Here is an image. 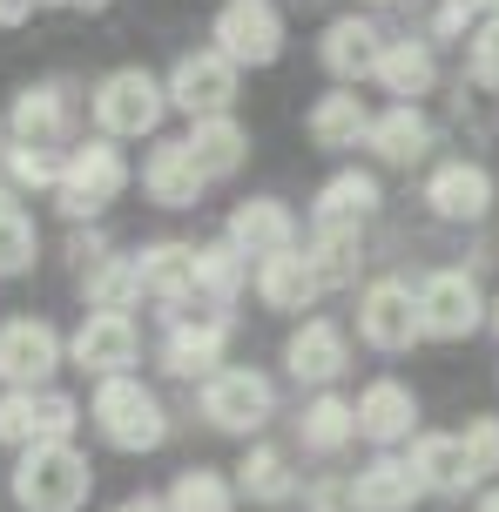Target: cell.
<instances>
[{
	"mask_svg": "<svg viewBox=\"0 0 499 512\" xmlns=\"http://www.w3.org/2000/svg\"><path fill=\"white\" fill-rule=\"evenodd\" d=\"M371 209H378V176H365V169H344V176H331L324 189H317L311 230H317V236H351V230L371 216Z\"/></svg>",
	"mask_w": 499,
	"mask_h": 512,
	"instance_id": "e0dca14e",
	"label": "cell"
},
{
	"mask_svg": "<svg viewBox=\"0 0 499 512\" xmlns=\"http://www.w3.org/2000/svg\"><path fill=\"white\" fill-rule=\"evenodd\" d=\"M479 7H486V21H499V0H473V14H479Z\"/></svg>",
	"mask_w": 499,
	"mask_h": 512,
	"instance_id": "bcb514c9",
	"label": "cell"
},
{
	"mask_svg": "<svg viewBox=\"0 0 499 512\" xmlns=\"http://www.w3.org/2000/svg\"><path fill=\"white\" fill-rule=\"evenodd\" d=\"M473 512H499V486H493V492H479V506H473Z\"/></svg>",
	"mask_w": 499,
	"mask_h": 512,
	"instance_id": "f6af8a7d",
	"label": "cell"
},
{
	"mask_svg": "<svg viewBox=\"0 0 499 512\" xmlns=\"http://www.w3.org/2000/svg\"><path fill=\"white\" fill-rule=\"evenodd\" d=\"M135 277H142V297L156 304H189L196 297V243H149L135 256Z\"/></svg>",
	"mask_w": 499,
	"mask_h": 512,
	"instance_id": "7402d4cb",
	"label": "cell"
},
{
	"mask_svg": "<svg viewBox=\"0 0 499 512\" xmlns=\"http://www.w3.org/2000/svg\"><path fill=\"white\" fill-rule=\"evenodd\" d=\"M412 472H419L425 492H439V499H459V492H473V459H466V445H459V432H425L419 445H412Z\"/></svg>",
	"mask_w": 499,
	"mask_h": 512,
	"instance_id": "d4e9b609",
	"label": "cell"
},
{
	"mask_svg": "<svg viewBox=\"0 0 499 512\" xmlns=\"http://www.w3.org/2000/svg\"><path fill=\"white\" fill-rule=\"evenodd\" d=\"M358 438H371V445H398V438H412V418H419V398H412V384L398 378H378L358 391Z\"/></svg>",
	"mask_w": 499,
	"mask_h": 512,
	"instance_id": "d6986e66",
	"label": "cell"
},
{
	"mask_svg": "<svg viewBox=\"0 0 499 512\" xmlns=\"http://www.w3.org/2000/svg\"><path fill=\"white\" fill-rule=\"evenodd\" d=\"M68 128H75V95H68V81H27L14 108H7V135L27 142V149H54L68 142Z\"/></svg>",
	"mask_w": 499,
	"mask_h": 512,
	"instance_id": "4fadbf2b",
	"label": "cell"
},
{
	"mask_svg": "<svg viewBox=\"0 0 499 512\" xmlns=\"http://www.w3.org/2000/svg\"><path fill=\"white\" fill-rule=\"evenodd\" d=\"M0 176L14 189H54L61 182V155L54 149H27V142H7L0 149Z\"/></svg>",
	"mask_w": 499,
	"mask_h": 512,
	"instance_id": "d590c367",
	"label": "cell"
},
{
	"mask_svg": "<svg viewBox=\"0 0 499 512\" xmlns=\"http://www.w3.org/2000/svg\"><path fill=\"white\" fill-rule=\"evenodd\" d=\"M223 344H230L223 317H176L169 337H162V371H176V378H216Z\"/></svg>",
	"mask_w": 499,
	"mask_h": 512,
	"instance_id": "9a60e30c",
	"label": "cell"
},
{
	"mask_svg": "<svg viewBox=\"0 0 499 512\" xmlns=\"http://www.w3.org/2000/svg\"><path fill=\"white\" fill-rule=\"evenodd\" d=\"M34 7H41V0H0V27H21Z\"/></svg>",
	"mask_w": 499,
	"mask_h": 512,
	"instance_id": "60d3db41",
	"label": "cell"
},
{
	"mask_svg": "<svg viewBox=\"0 0 499 512\" xmlns=\"http://www.w3.org/2000/svg\"><path fill=\"white\" fill-rule=\"evenodd\" d=\"M257 297L270 310H311L317 297H324V283H317L304 250H284V256H263L257 263Z\"/></svg>",
	"mask_w": 499,
	"mask_h": 512,
	"instance_id": "484cf974",
	"label": "cell"
},
{
	"mask_svg": "<svg viewBox=\"0 0 499 512\" xmlns=\"http://www.w3.org/2000/svg\"><path fill=\"white\" fill-rule=\"evenodd\" d=\"M81 425V405L68 391H0V445H68Z\"/></svg>",
	"mask_w": 499,
	"mask_h": 512,
	"instance_id": "8992f818",
	"label": "cell"
},
{
	"mask_svg": "<svg viewBox=\"0 0 499 512\" xmlns=\"http://www.w3.org/2000/svg\"><path fill=\"white\" fill-rule=\"evenodd\" d=\"M371 7H385V0H371Z\"/></svg>",
	"mask_w": 499,
	"mask_h": 512,
	"instance_id": "c3c4849f",
	"label": "cell"
},
{
	"mask_svg": "<svg viewBox=\"0 0 499 512\" xmlns=\"http://www.w3.org/2000/svg\"><path fill=\"white\" fill-rule=\"evenodd\" d=\"M419 324L425 337H473L486 324V297H479V283L466 270H432L419 283Z\"/></svg>",
	"mask_w": 499,
	"mask_h": 512,
	"instance_id": "7c38bea8",
	"label": "cell"
},
{
	"mask_svg": "<svg viewBox=\"0 0 499 512\" xmlns=\"http://www.w3.org/2000/svg\"><path fill=\"white\" fill-rule=\"evenodd\" d=\"M243 270H250V256H237L230 243H203L196 250V297L210 310H223L243 290Z\"/></svg>",
	"mask_w": 499,
	"mask_h": 512,
	"instance_id": "d6a6232c",
	"label": "cell"
},
{
	"mask_svg": "<svg viewBox=\"0 0 499 512\" xmlns=\"http://www.w3.org/2000/svg\"><path fill=\"white\" fill-rule=\"evenodd\" d=\"M358 337H365L371 351H412L425 337L419 324V290L412 283H371L365 297H358Z\"/></svg>",
	"mask_w": 499,
	"mask_h": 512,
	"instance_id": "8fae6325",
	"label": "cell"
},
{
	"mask_svg": "<svg viewBox=\"0 0 499 512\" xmlns=\"http://www.w3.org/2000/svg\"><path fill=\"white\" fill-rule=\"evenodd\" d=\"M61 7H75V14H102L108 0H61Z\"/></svg>",
	"mask_w": 499,
	"mask_h": 512,
	"instance_id": "ee69618b",
	"label": "cell"
},
{
	"mask_svg": "<svg viewBox=\"0 0 499 512\" xmlns=\"http://www.w3.org/2000/svg\"><path fill=\"white\" fill-rule=\"evenodd\" d=\"M61 358H68V344L48 317H7L0 324V384L7 391H48Z\"/></svg>",
	"mask_w": 499,
	"mask_h": 512,
	"instance_id": "52a82bcc",
	"label": "cell"
},
{
	"mask_svg": "<svg viewBox=\"0 0 499 512\" xmlns=\"http://www.w3.org/2000/svg\"><path fill=\"white\" fill-rule=\"evenodd\" d=\"M486 324H499V297H493V304H486Z\"/></svg>",
	"mask_w": 499,
	"mask_h": 512,
	"instance_id": "7dc6e473",
	"label": "cell"
},
{
	"mask_svg": "<svg viewBox=\"0 0 499 512\" xmlns=\"http://www.w3.org/2000/svg\"><path fill=\"white\" fill-rule=\"evenodd\" d=\"M115 512H169V506H162V499H149V492H135V499H122Z\"/></svg>",
	"mask_w": 499,
	"mask_h": 512,
	"instance_id": "b9f144b4",
	"label": "cell"
},
{
	"mask_svg": "<svg viewBox=\"0 0 499 512\" xmlns=\"http://www.w3.org/2000/svg\"><path fill=\"white\" fill-rule=\"evenodd\" d=\"M304 128H311L317 149H358V142L371 135V108L338 88V95H317V108L304 115Z\"/></svg>",
	"mask_w": 499,
	"mask_h": 512,
	"instance_id": "f1b7e54d",
	"label": "cell"
},
{
	"mask_svg": "<svg viewBox=\"0 0 499 512\" xmlns=\"http://www.w3.org/2000/svg\"><path fill=\"white\" fill-rule=\"evenodd\" d=\"M317 54H324V68L338 81H365L378 75V54H385V34L365 21V14H344V21L324 27V41H317Z\"/></svg>",
	"mask_w": 499,
	"mask_h": 512,
	"instance_id": "44dd1931",
	"label": "cell"
},
{
	"mask_svg": "<svg viewBox=\"0 0 499 512\" xmlns=\"http://www.w3.org/2000/svg\"><path fill=\"white\" fill-rule=\"evenodd\" d=\"M183 149H189V162L203 169V182H223V176H237V169H243L250 135H243L237 115H210V122H189Z\"/></svg>",
	"mask_w": 499,
	"mask_h": 512,
	"instance_id": "cb8c5ba5",
	"label": "cell"
},
{
	"mask_svg": "<svg viewBox=\"0 0 499 512\" xmlns=\"http://www.w3.org/2000/svg\"><path fill=\"white\" fill-rule=\"evenodd\" d=\"M459 445H466V459H473V479H493L499 472V418H466V432H459Z\"/></svg>",
	"mask_w": 499,
	"mask_h": 512,
	"instance_id": "74e56055",
	"label": "cell"
},
{
	"mask_svg": "<svg viewBox=\"0 0 499 512\" xmlns=\"http://www.w3.org/2000/svg\"><path fill=\"white\" fill-rule=\"evenodd\" d=\"M425 499L419 472H412V459H392V452H378V459L351 479V506L358 512H412Z\"/></svg>",
	"mask_w": 499,
	"mask_h": 512,
	"instance_id": "ffe728a7",
	"label": "cell"
},
{
	"mask_svg": "<svg viewBox=\"0 0 499 512\" xmlns=\"http://www.w3.org/2000/svg\"><path fill=\"white\" fill-rule=\"evenodd\" d=\"M237 492L250 506H290L297 499V472H290V459L277 445H250L237 465Z\"/></svg>",
	"mask_w": 499,
	"mask_h": 512,
	"instance_id": "f546056e",
	"label": "cell"
},
{
	"mask_svg": "<svg viewBox=\"0 0 499 512\" xmlns=\"http://www.w3.org/2000/svg\"><path fill=\"white\" fill-rule=\"evenodd\" d=\"M162 88H169V108H183L189 122H210V115H230V102H237V68L216 48H196L169 68Z\"/></svg>",
	"mask_w": 499,
	"mask_h": 512,
	"instance_id": "9c48e42d",
	"label": "cell"
},
{
	"mask_svg": "<svg viewBox=\"0 0 499 512\" xmlns=\"http://www.w3.org/2000/svg\"><path fill=\"white\" fill-rule=\"evenodd\" d=\"M466 54H473V81L479 88H499V21H479L473 41H466Z\"/></svg>",
	"mask_w": 499,
	"mask_h": 512,
	"instance_id": "f35d334b",
	"label": "cell"
},
{
	"mask_svg": "<svg viewBox=\"0 0 499 512\" xmlns=\"http://www.w3.org/2000/svg\"><path fill=\"white\" fill-rule=\"evenodd\" d=\"M142 189H149V203H162V209H196L203 169L189 162L183 142H156V149L142 155Z\"/></svg>",
	"mask_w": 499,
	"mask_h": 512,
	"instance_id": "603a6c76",
	"label": "cell"
},
{
	"mask_svg": "<svg viewBox=\"0 0 499 512\" xmlns=\"http://www.w3.org/2000/svg\"><path fill=\"white\" fill-rule=\"evenodd\" d=\"M88 418H95V432L115 452H156L169 438V411H162V398L142 378H102L95 398H88Z\"/></svg>",
	"mask_w": 499,
	"mask_h": 512,
	"instance_id": "7a4b0ae2",
	"label": "cell"
},
{
	"mask_svg": "<svg viewBox=\"0 0 499 512\" xmlns=\"http://www.w3.org/2000/svg\"><path fill=\"white\" fill-rule=\"evenodd\" d=\"M425 203H432V216H446V223H479L493 209V176L479 162H446V169H432V182H425Z\"/></svg>",
	"mask_w": 499,
	"mask_h": 512,
	"instance_id": "ac0fdd59",
	"label": "cell"
},
{
	"mask_svg": "<svg viewBox=\"0 0 499 512\" xmlns=\"http://www.w3.org/2000/svg\"><path fill=\"white\" fill-rule=\"evenodd\" d=\"M162 506L169 512H237V486L223 472H210V465H189V472H176Z\"/></svg>",
	"mask_w": 499,
	"mask_h": 512,
	"instance_id": "836d02e7",
	"label": "cell"
},
{
	"mask_svg": "<svg viewBox=\"0 0 499 512\" xmlns=\"http://www.w3.org/2000/svg\"><path fill=\"white\" fill-rule=\"evenodd\" d=\"M344 331L331 324V317H304L297 331H290L284 344V364H290V378L297 384H338L344 378Z\"/></svg>",
	"mask_w": 499,
	"mask_h": 512,
	"instance_id": "2e32d148",
	"label": "cell"
},
{
	"mask_svg": "<svg viewBox=\"0 0 499 512\" xmlns=\"http://www.w3.org/2000/svg\"><path fill=\"white\" fill-rule=\"evenodd\" d=\"M81 297H88V310H115V317H129V310L142 304L135 256H102V263H88V270H81Z\"/></svg>",
	"mask_w": 499,
	"mask_h": 512,
	"instance_id": "4dcf8cb0",
	"label": "cell"
},
{
	"mask_svg": "<svg viewBox=\"0 0 499 512\" xmlns=\"http://www.w3.org/2000/svg\"><path fill=\"white\" fill-rule=\"evenodd\" d=\"M88 108H95V128L108 142H129V135H156V122L169 115V88L149 68H115L95 81Z\"/></svg>",
	"mask_w": 499,
	"mask_h": 512,
	"instance_id": "277c9868",
	"label": "cell"
},
{
	"mask_svg": "<svg viewBox=\"0 0 499 512\" xmlns=\"http://www.w3.org/2000/svg\"><path fill=\"white\" fill-rule=\"evenodd\" d=\"M223 243L237 256H284L297 250V216H290V203H277V196H250V203L230 209V230H223Z\"/></svg>",
	"mask_w": 499,
	"mask_h": 512,
	"instance_id": "5bb4252c",
	"label": "cell"
},
{
	"mask_svg": "<svg viewBox=\"0 0 499 512\" xmlns=\"http://www.w3.org/2000/svg\"><path fill=\"white\" fill-rule=\"evenodd\" d=\"M7 492L21 512H81L95 492V465L75 445H27L7 472Z\"/></svg>",
	"mask_w": 499,
	"mask_h": 512,
	"instance_id": "6da1fadb",
	"label": "cell"
},
{
	"mask_svg": "<svg viewBox=\"0 0 499 512\" xmlns=\"http://www.w3.org/2000/svg\"><path fill=\"white\" fill-rule=\"evenodd\" d=\"M304 256H311V270H317V283H324V290L358 283V263H365V256H358V230H351V236H317Z\"/></svg>",
	"mask_w": 499,
	"mask_h": 512,
	"instance_id": "e575fe53",
	"label": "cell"
},
{
	"mask_svg": "<svg viewBox=\"0 0 499 512\" xmlns=\"http://www.w3.org/2000/svg\"><path fill=\"white\" fill-rule=\"evenodd\" d=\"M68 358L88 378H129V364L142 358V331L135 317H115V310H88L68 337Z\"/></svg>",
	"mask_w": 499,
	"mask_h": 512,
	"instance_id": "30bf717a",
	"label": "cell"
},
{
	"mask_svg": "<svg viewBox=\"0 0 499 512\" xmlns=\"http://www.w3.org/2000/svg\"><path fill=\"white\" fill-rule=\"evenodd\" d=\"M14 209H21V189H14V182L0 176V216H14Z\"/></svg>",
	"mask_w": 499,
	"mask_h": 512,
	"instance_id": "7bdbcfd3",
	"label": "cell"
},
{
	"mask_svg": "<svg viewBox=\"0 0 499 512\" xmlns=\"http://www.w3.org/2000/svg\"><path fill=\"white\" fill-rule=\"evenodd\" d=\"M297 438H304L311 452H344V445L358 438V411L324 391V398H311V405H304V418H297Z\"/></svg>",
	"mask_w": 499,
	"mask_h": 512,
	"instance_id": "1f68e13d",
	"label": "cell"
},
{
	"mask_svg": "<svg viewBox=\"0 0 499 512\" xmlns=\"http://www.w3.org/2000/svg\"><path fill=\"white\" fill-rule=\"evenodd\" d=\"M371 149H378V162H392V169H412V162H425V149H432V122H425L419 108L392 102L385 115H371Z\"/></svg>",
	"mask_w": 499,
	"mask_h": 512,
	"instance_id": "83f0119b",
	"label": "cell"
},
{
	"mask_svg": "<svg viewBox=\"0 0 499 512\" xmlns=\"http://www.w3.org/2000/svg\"><path fill=\"white\" fill-rule=\"evenodd\" d=\"M270 411H277V391H270V378L250 371V364H230V371L203 378V418H210L216 432L250 438V432L270 425Z\"/></svg>",
	"mask_w": 499,
	"mask_h": 512,
	"instance_id": "ba28073f",
	"label": "cell"
},
{
	"mask_svg": "<svg viewBox=\"0 0 499 512\" xmlns=\"http://www.w3.org/2000/svg\"><path fill=\"white\" fill-rule=\"evenodd\" d=\"M466 21H473V0H446V7H439V21H432V27H439V34H459Z\"/></svg>",
	"mask_w": 499,
	"mask_h": 512,
	"instance_id": "ab89813d",
	"label": "cell"
},
{
	"mask_svg": "<svg viewBox=\"0 0 499 512\" xmlns=\"http://www.w3.org/2000/svg\"><path fill=\"white\" fill-rule=\"evenodd\" d=\"M432 81H439V61H432V48L425 41H385V54H378V88L385 95H398L405 108H419V95H432Z\"/></svg>",
	"mask_w": 499,
	"mask_h": 512,
	"instance_id": "4316f807",
	"label": "cell"
},
{
	"mask_svg": "<svg viewBox=\"0 0 499 512\" xmlns=\"http://www.w3.org/2000/svg\"><path fill=\"white\" fill-rule=\"evenodd\" d=\"M34 256H41V230H34V216H27V209L0 216V277H27V270H34Z\"/></svg>",
	"mask_w": 499,
	"mask_h": 512,
	"instance_id": "8d00e7d4",
	"label": "cell"
},
{
	"mask_svg": "<svg viewBox=\"0 0 499 512\" xmlns=\"http://www.w3.org/2000/svg\"><path fill=\"white\" fill-rule=\"evenodd\" d=\"M210 41L230 68H270L284 54V14H277V0H223Z\"/></svg>",
	"mask_w": 499,
	"mask_h": 512,
	"instance_id": "5b68a950",
	"label": "cell"
},
{
	"mask_svg": "<svg viewBox=\"0 0 499 512\" xmlns=\"http://www.w3.org/2000/svg\"><path fill=\"white\" fill-rule=\"evenodd\" d=\"M129 189V162H122V149L108 142V135H95V142H75V149L61 155V182H54V203H61V216L68 223H88V216H102L115 196Z\"/></svg>",
	"mask_w": 499,
	"mask_h": 512,
	"instance_id": "3957f363",
	"label": "cell"
}]
</instances>
